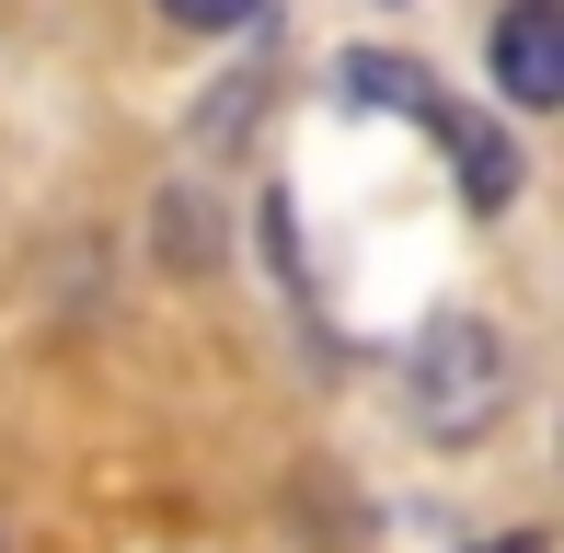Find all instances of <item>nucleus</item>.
<instances>
[{"label":"nucleus","instance_id":"nucleus-1","mask_svg":"<svg viewBox=\"0 0 564 553\" xmlns=\"http://www.w3.org/2000/svg\"><path fill=\"white\" fill-rule=\"evenodd\" d=\"M496 404H507L496 323H438V335L415 346V415H426V438H473V426H496Z\"/></svg>","mask_w":564,"mask_h":553},{"label":"nucleus","instance_id":"nucleus-2","mask_svg":"<svg viewBox=\"0 0 564 553\" xmlns=\"http://www.w3.org/2000/svg\"><path fill=\"white\" fill-rule=\"evenodd\" d=\"M496 93L507 105H564V0H507L496 12Z\"/></svg>","mask_w":564,"mask_h":553},{"label":"nucleus","instance_id":"nucleus-3","mask_svg":"<svg viewBox=\"0 0 564 553\" xmlns=\"http://www.w3.org/2000/svg\"><path fill=\"white\" fill-rule=\"evenodd\" d=\"M438 150L460 162V196H473V208H507V196H519V150L496 128H473L460 105H438Z\"/></svg>","mask_w":564,"mask_h":553},{"label":"nucleus","instance_id":"nucleus-4","mask_svg":"<svg viewBox=\"0 0 564 553\" xmlns=\"http://www.w3.org/2000/svg\"><path fill=\"white\" fill-rule=\"evenodd\" d=\"M346 93H357V105H392V116H415V128H438V105H449V93L426 82L415 58H380V46H357V58H346Z\"/></svg>","mask_w":564,"mask_h":553},{"label":"nucleus","instance_id":"nucleus-5","mask_svg":"<svg viewBox=\"0 0 564 553\" xmlns=\"http://www.w3.org/2000/svg\"><path fill=\"white\" fill-rule=\"evenodd\" d=\"M173 23H196V35H230V23H253V0H162Z\"/></svg>","mask_w":564,"mask_h":553}]
</instances>
